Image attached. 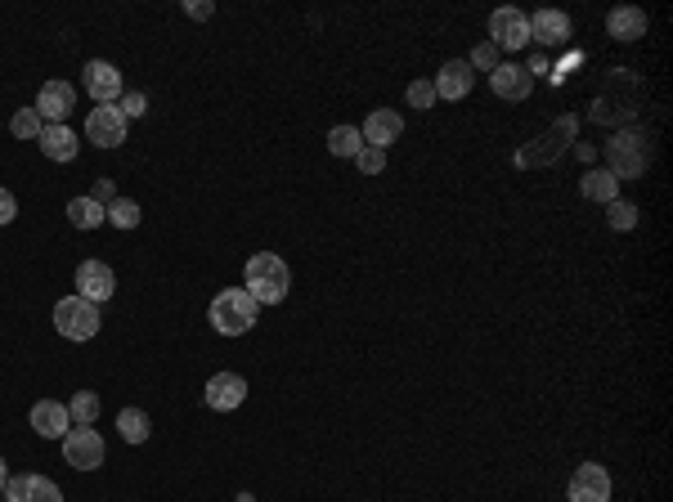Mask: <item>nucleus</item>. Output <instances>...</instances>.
I'll use <instances>...</instances> for the list:
<instances>
[{"instance_id": "25", "label": "nucleus", "mask_w": 673, "mask_h": 502, "mask_svg": "<svg viewBox=\"0 0 673 502\" xmlns=\"http://www.w3.org/2000/svg\"><path fill=\"white\" fill-rule=\"evenodd\" d=\"M359 148H364L359 126H333V130H328V153H333V157H355Z\"/></svg>"}, {"instance_id": "31", "label": "nucleus", "mask_w": 673, "mask_h": 502, "mask_svg": "<svg viewBox=\"0 0 673 502\" xmlns=\"http://www.w3.org/2000/svg\"><path fill=\"white\" fill-rule=\"evenodd\" d=\"M499 45H490V41H485V45H476V50H472V59H467V68H472V72H494V68H499Z\"/></svg>"}, {"instance_id": "1", "label": "nucleus", "mask_w": 673, "mask_h": 502, "mask_svg": "<svg viewBox=\"0 0 673 502\" xmlns=\"http://www.w3.org/2000/svg\"><path fill=\"white\" fill-rule=\"evenodd\" d=\"M243 278H247V296H252L256 305H279V301H288L292 269H288V260L274 256V251H256V256L247 260Z\"/></svg>"}, {"instance_id": "24", "label": "nucleus", "mask_w": 673, "mask_h": 502, "mask_svg": "<svg viewBox=\"0 0 673 502\" xmlns=\"http://www.w3.org/2000/svg\"><path fill=\"white\" fill-rule=\"evenodd\" d=\"M68 220H72V229H99L108 220V207H99L95 198H72L68 202Z\"/></svg>"}, {"instance_id": "2", "label": "nucleus", "mask_w": 673, "mask_h": 502, "mask_svg": "<svg viewBox=\"0 0 673 502\" xmlns=\"http://www.w3.org/2000/svg\"><path fill=\"white\" fill-rule=\"evenodd\" d=\"M651 166V135L638 126H624L611 135V144H606V171L615 175V180H638V175H647Z\"/></svg>"}, {"instance_id": "35", "label": "nucleus", "mask_w": 673, "mask_h": 502, "mask_svg": "<svg viewBox=\"0 0 673 502\" xmlns=\"http://www.w3.org/2000/svg\"><path fill=\"white\" fill-rule=\"evenodd\" d=\"M14 220H18V198L9 189H0V229L14 225Z\"/></svg>"}, {"instance_id": "23", "label": "nucleus", "mask_w": 673, "mask_h": 502, "mask_svg": "<svg viewBox=\"0 0 673 502\" xmlns=\"http://www.w3.org/2000/svg\"><path fill=\"white\" fill-rule=\"evenodd\" d=\"M117 431H122L126 444H144L153 435V422L144 408H122V413H117Z\"/></svg>"}, {"instance_id": "12", "label": "nucleus", "mask_w": 673, "mask_h": 502, "mask_svg": "<svg viewBox=\"0 0 673 502\" xmlns=\"http://www.w3.org/2000/svg\"><path fill=\"white\" fill-rule=\"evenodd\" d=\"M72 108H77V90L68 81H45L41 95H36V113H41L45 126H63Z\"/></svg>"}, {"instance_id": "6", "label": "nucleus", "mask_w": 673, "mask_h": 502, "mask_svg": "<svg viewBox=\"0 0 673 502\" xmlns=\"http://www.w3.org/2000/svg\"><path fill=\"white\" fill-rule=\"evenodd\" d=\"M63 462L72 471H99L104 467V435L90 431V426H77V431L63 435Z\"/></svg>"}, {"instance_id": "17", "label": "nucleus", "mask_w": 673, "mask_h": 502, "mask_svg": "<svg viewBox=\"0 0 673 502\" xmlns=\"http://www.w3.org/2000/svg\"><path fill=\"white\" fill-rule=\"evenodd\" d=\"M5 502H63V489L50 476H14L5 485Z\"/></svg>"}, {"instance_id": "32", "label": "nucleus", "mask_w": 673, "mask_h": 502, "mask_svg": "<svg viewBox=\"0 0 673 502\" xmlns=\"http://www.w3.org/2000/svg\"><path fill=\"white\" fill-rule=\"evenodd\" d=\"M409 108L431 113V108H436V86H431V81H409Z\"/></svg>"}, {"instance_id": "5", "label": "nucleus", "mask_w": 673, "mask_h": 502, "mask_svg": "<svg viewBox=\"0 0 673 502\" xmlns=\"http://www.w3.org/2000/svg\"><path fill=\"white\" fill-rule=\"evenodd\" d=\"M99 305L81 301V296H63L59 305H54V328H59V337L68 341H90L99 337Z\"/></svg>"}, {"instance_id": "9", "label": "nucleus", "mask_w": 673, "mask_h": 502, "mask_svg": "<svg viewBox=\"0 0 673 502\" xmlns=\"http://www.w3.org/2000/svg\"><path fill=\"white\" fill-rule=\"evenodd\" d=\"M490 45H499V50H525L530 45V14H521V9H494L490 14Z\"/></svg>"}, {"instance_id": "11", "label": "nucleus", "mask_w": 673, "mask_h": 502, "mask_svg": "<svg viewBox=\"0 0 673 502\" xmlns=\"http://www.w3.org/2000/svg\"><path fill=\"white\" fill-rule=\"evenodd\" d=\"M566 498L570 502H611V471H606L602 462H584V467H575Z\"/></svg>"}, {"instance_id": "13", "label": "nucleus", "mask_w": 673, "mask_h": 502, "mask_svg": "<svg viewBox=\"0 0 673 502\" xmlns=\"http://www.w3.org/2000/svg\"><path fill=\"white\" fill-rule=\"evenodd\" d=\"M202 399H207V408H216V413H234L247 399V377L243 373H216L207 381V390H202Z\"/></svg>"}, {"instance_id": "28", "label": "nucleus", "mask_w": 673, "mask_h": 502, "mask_svg": "<svg viewBox=\"0 0 673 502\" xmlns=\"http://www.w3.org/2000/svg\"><path fill=\"white\" fill-rule=\"evenodd\" d=\"M41 130H45V122L36 108H18V113L9 117V135L14 139H41Z\"/></svg>"}, {"instance_id": "19", "label": "nucleus", "mask_w": 673, "mask_h": 502, "mask_svg": "<svg viewBox=\"0 0 673 502\" xmlns=\"http://www.w3.org/2000/svg\"><path fill=\"white\" fill-rule=\"evenodd\" d=\"M431 86H436V99H467L472 95V68H467V59H449Z\"/></svg>"}, {"instance_id": "14", "label": "nucleus", "mask_w": 673, "mask_h": 502, "mask_svg": "<svg viewBox=\"0 0 673 502\" xmlns=\"http://www.w3.org/2000/svg\"><path fill=\"white\" fill-rule=\"evenodd\" d=\"M27 422H32V431L41 435V440H63V435L72 431L68 404H59V399H41V404H32Z\"/></svg>"}, {"instance_id": "36", "label": "nucleus", "mask_w": 673, "mask_h": 502, "mask_svg": "<svg viewBox=\"0 0 673 502\" xmlns=\"http://www.w3.org/2000/svg\"><path fill=\"white\" fill-rule=\"evenodd\" d=\"M90 198H95L99 207H108V202L117 198V184L113 180H95V193H90Z\"/></svg>"}, {"instance_id": "16", "label": "nucleus", "mask_w": 673, "mask_h": 502, "mask_svg": "<svg viewBox=\"0 0 673 502\" xmlns=\"http://www.w3.org/2000/svg\"><path fill=\"white\" fill-rule=\"evenodd\" d=\"M359 135H364V144H368V148H382V153H386V148H391L395 139L404 135V117L395 113V108H373Z\"/></svg>"}, {"instance_id": "4", "label": "nucleus", "mask_w": 673, "mask_h": 502, "mask_svg": "<svg viewBox=\"0 0 673 502\" xmlns=\"http://www.w3.org/2000/svg\"><path fill=\"white\" fill-rule=\"evenodd\" d=\"M575 135H579V117H557L548 135H539V139H530V144L516 148V166H521V171H534V166L561 162L566 148L575 144Z\"/></svg>"}, {"instance_id": "30", "label": "nucleus", "mask_w": 673, "mask_h": 502, "mask_svg": "<svg viewBox=\"0 0 673 502\" xmlns=\"http://www.w3.org/2000/svg\"><path fill=\"white\" fill-rule=\"evenodd\" d=\"M633 113H638V108H624V104H615V99H597V104H593V122H602V126L633 122Z\"/></svg>"}, {"instance_id": "7", "label": "nucleus", "mask_w": 673, "mask_h": 502, "mask_svg": "<svg viewBox=\"0 0 673 502\" xmlns=\"http://www.w3.org/2000/svg\"><path fill=\"white\" fill-rule=\"evenodd\" d=\"M126 117H122V108L117 104H99V108H90V117H86V139L95 148H122L126 144Z\"/></svg>"}, {"instance_id": "15", "label": "nucleus", "mask_w": 673, "mask_h": 502, "mask_svg": "<svg viewBox=\"0 0 673 502\" xmlns=\"http://www.w3.org/2000/svg\"><path fill=\"white\" fill-rule=\"evenodd\" d=\"M490 90L507 104H521V99L534 95V77L525 68H516V63H499V68L490 72Z\"/></svg>"}, {"instance_id": "3", "label": "nucleus", "mask_w": 673, "mask_h": 502, "mask_svg": "<svg viewBox=\"0 0 673 502\" xmlns=\"http://www.w3.org/2000/svg\"><path fill=\"white\" fill-rule=\"evenodd\" d=\"M256 314H261V305L247 296V287H225V292L211 301L207 323L220 332V337H243V332L256 328Z\"/></svg>"}, {"instance_id": "33", "label": "nucleus", "mask_w": 673, "mask_h": 502, "mask_svg": "<svg viewBox=\"0 0 673 502\" xmlns=\"http://www.w3.org/2000/svg\"><path fill=\"white\" fill-rule=\"evenodd\" d=\"M355 162H359V171H364V175H382L386 171V153H382V148H359V153H355Z\"/></svg>"}, {"instance_id": "40", "label": "nucleus", "mask_w": 673, "mask_h": 502, "mask_svg": "<svg viewBox=\"0 0 673 502\" xmlns=\"http://www.w3.org/2000/svg\"><path fill=\"white\" fill-rule=\"evenodd\" d=\"M0 502H5V498H0Z\"/></svg>"}, {"instance_id": "18", "label": "nucleus", "mask_w": 673, "mask_h": 502, "mask_svg": "<svg viewBox=\"0 0 673 502\" xmlns=\"http://www.w3.org/2000/svg\"><path fill=\"white\" fill-rule=\"evenodd\" d=\"M647 27H651V18H647V9H638V5H620L606 14V32H611L615 41H642Z\"/></svg>"}, {"instance_id": "21", "label": "nucleus", "mask_w": 673, "mask_h": 502, "mask_svg": "<svg viewBox=\"0 0 673 502\" xmlns=\"http://www.w3.org/2000/svg\"><path fill=\"white\" fill-rule=\"evenodd\" d=\"M36 144H41V153L50 157V162H72V157H77V148H81L68 122H63V126H45Z\"/></svg>"}, {"instance_id": "22", "label": "nucleus", "mask_w": 673, "mask_h": 502, "mask_svg": "<svg viewBox=\"0 0 673 502\" xmlns=\"http://www.w3.org/2000/svg\"><path fill=\"white\" fill-rule=\"evenodd\" d=\"M579 193H584L588 202H615L620 198V180H615L606 166H593V171H584V180H579Z\"/></svg>"}, {"instance_id": "38", "label": "nucleus", "mask_w": 673, "mask_h": 502, "mask_svg": "<svg viewBox=\"0 0 673 502\" xmlns=\"http://www.w3.org/2000/svg\"><path fill=\"white\" fill-rule=\"evenodd\" d=\"M525 72H530V77H534V72H548V59H539V54H534L530 68H525Z\"/></svg>"}, {"instance_id": "29", "label": "nucleus", "mask_w": 673, "mask_h": 502, "mask_svg": "<svg viewBox=\"0 0 673 502\" xmlns=\"http://www.w3.org/2000/svg\"><path fill=\"white\" fill-rule=\"evenodd\" d=\"M68 417L77 426H90L99 417V395L95 390H77V395H72V404H68Z\"/></svg>"}, {"instance_id": "26", "label": "nucleus", "mask_w": 673, "mask_h": 502, "mask_svg": "<svg viewBox=\"0 0 673 502\" xmlns=\"http://www.w3.org/2000/svg\"><path fill=\"white\" fill-rule=\"evenodd\" d=\"M140 220H144L140 202H131V198H113V202H108V225H113V229H135Z\"/></svg>"}, {"instance_id": "20", "label": "nucleus", "mask_w": 673, "mask_h": 502, "mask_svg": "<svg viewBox=\"0 0 673 502\" xmlns=\"http://www.w3.org/2000/svg\"><path fill=\"white\" fill-rule=\"evenodd\" d=\"M530 41L566 45L570 41V18L561 14V9H539V14H530Z\"/></svg>"}, {"instance_id": "10", "label": "nucleus", "mask_w": 673, "mask_h": 502, "mask_svg": "<svg viewBox=\"0 0 673 502\" xmlns=\"http://www.w3.org/2000/svg\"><path fill=\"white\" fill-rule=\"evenodd\" d=\"M113 292H117L113 269H108L104 260H81V265H77V296H81V301L104 305V301H113Z\"/></svg>"}, {"instance_id": "27", "label": "nucleus", "mask_w": 673, "mask_h": 502, "mask_svg": "<svg viewBox=\"0 0 673 502\" xmlns=\"http://www.w3.org/2000/svg\"><path fill=\"white\" fill-rule=\"evenodd\" d=\"M606 225H611L615 234H629V229H638V207H633V202H624V198L606 202Z\"/></svg>"}, {"instance_id": "34", "label": "nucleus", "mask_w": 673, "mask_h": 502, "mask_svg": "<svg viewBox=\"0 0 673 502\" xmlns=\"http://www.w3.org/2000/svg\"><path fill=\"white\" fill-rule=\"evenodd\" d=\"M117 108H122V117H126V122H135V117H144V113H149V99H144L140 90H126V95L117 99Z\"/></svg>"}, {"instance_id": "37", "label": "nucleus", "mask_w": 673, "mask_h": 502, "mask_svg": "<svg viewBox=\"0 0 673 502\" xmlns=\"http://www.w3.org/2000/svg\"><path fill=\"white\" fill-rule=\"evenodd\" d=\"M184 14H189V18H198V23H202V18H211L216 9H211L207 0H189V5H184Z\"/></svg>"}, {"instance_id": "8", "label": "nucleus", "mask_w": 673, "mask_h": 502, "mask_svg": "<svg viewBox=\"0 0 673 502\" xmlns=\"http://www.w3.org/2000/svg\"><path fill=\"white\" fill-rule=\"evenodd\" d=\"M81 90H86L95 104H117V99L126 95V81L108 59H90L86 72H81Z\"/></svg>"}, {"instance_id": "39", "label": "nucleus", "mask_w": 673, "mask_h": 502, "mask_svg": "<svg viewBox=\"0 0 673 502\" xmlns=\"http://www.w3.org/2000/svg\"><path fill=\"white\" fill-rule=\"evenodd\" d=\"M5 485H9V467H5V458H0V498H5Z\"/></svg>"}]
</instances>
